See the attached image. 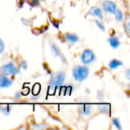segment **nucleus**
<instances>
[{
  "instance_id": "nucleus-1",
  "label": "nucleus",
  "mask_w": 130,
  "mask_h": 130,
  "mask_svg": "<svg viewBox=\"0 0 130 130\" xmlns=\"http://www.w3.org/2000/svg\"><path fill=\"white\" fill-rule=\"evenodd\" d=\"M89 69L85 66H75L72 69V76L78 82H82L88 78Z\"/></svg>"
},
{
  "instance_id": "nucleus-2",
  "label": "nucleus",
  "mask_w": 130,
  "mask_h": 130,
  "mask_svg": "<svg viewBox=\"0 0 130 130\" xmlns=\"http://www.w3.org/2000/svg\"><path fill=\"white\" fill-rule=\"evenodd\" d=\"M66 80V74L63 72H58L53 74L49 81V86L52 88H58L62 85Z\"/></svg>"
},
{
  "instance_id": "nucleus-3",
  "label": "nucleus",
  "mask_w": 130,
  "mask_h": 130,
  "mask_svg": "<svg viewBox=\"0 0 130 130\" xmlns=\"http://www.w3.org/2000/svg\"><path fill=\"white\" fill-rule=\"evenodd\" d=\"M0 72L6 76H11L18 74L20 72V69L14 63L8 62L0 67Z\"/></svg>"
},
{
  "instance_id": "nucleus-4",
  "label": "nucleus",
  "mask_w": 130,
  "mask_h": 130,
  "mask_svg": "<svg viewBox=\"0 0 130 130\" xmlns=\"http://www.w3.org/2000/svg\"><path fill=\"white\" fill-rule=\"evenodd\" d=\"M95 54L90 49H85L81 56L82 62L85 65H89L95 60Z\"/></svg>"
},
{
  "instance_id": "nucleus-5",
  "label": "nucleus",
  "mask_w": 130,
  "mask_h": 130,
  "mask_svg": "<svg viewBox=\"0 0 130 130\" xmlns=\"http://www.w3.org/2000/svg\"><path fill=\"white\" fill-rule=\"evenodd\" d=\"M102 7H103V9L104 11H106L107 13L111 14H113L115 13L116 10L117 9L116 3L110 0L104 1L102 3Z\"/></svg>"
},
{
  "instance_id": "nucleus-6",
  "label": "nucleus",
  "mask_w": 130,
  "mask_h": 130,
  "mask_svg": "<svg viewBox=\"0 0 130 130\" xmlns=\"http://www.w3.org/2000/svg\"><path fill=\"white\" fill-rule=\"evenodd\" d=\"M12 85V80H11L8 76H6L3 74H0V88H7Z\"/></svg>"
},
{
  "instance_id": "nucleus-7",
  "label": "nucleus",
  "mask_w": 130,
  "mask_h": 130,
  "mask_svg": "<svg viewBox=\"0 0 130 130\" xmlns=\"http://www.w3.org/2000/svg\"><path fill=\"white\" fill-rule=\"evenodd\" d=\"M88 15H91V16H94L97 17L100 19V21L103 20L104 18V14H103V11L102 10L98 8V7H92L90 11L88 12Z\"/></svg>"
},
{
  "instance_id": "nucleus-8",
  "label": "nucleus",
  "mask_w": 130,
  "mask_h": 130,
  "mask_svg": "<svg viewBox=\"0 0 130 130\" xmlns=\"http://www.w3.org/2000/svg\"><path fill=\"white\" fill-rule=\"evenodd\" d=\"M64 37L66 40L72 43H75L79 40V37H78V35L72 33H66L64 34Z\"/></svg>"
},
{
  "instance_id": "nucleus-9",
  "label": "nucleus",
  "mask_w": 130,
  "mask_h": 130,
  "mask_svg": "<svg viewBox=\"0 0 130 130\" xmlns=\"http://www.w3.org/2000/svg\"><path fill=\"white\" fill-rule=\"evenodd\" d=\"M108 42L110 45V46L113 49H117L120 46V41L118 37L115 36H110L108 38Z\"/></svg>"
},
{
  "instance_id": "nucleus-10",
  "label": "nucleus",
  "mask_w": 130,
  "mask_h": 130,
  "mask_svg": "<svg viewBox=\"0 0 130 130\" xmlns=\"http://www.w3.org/2000/svg\"><path fill=\"white\" fill-rule=\"evenodd\" d=\"M123 62L119 60V59H113L112 60L110 61L109 64H108V66L110 69H116L120 66H123Z\"/></svg>"
},
{
  "instance_id": "nucleus-11",
  "label": "nucleus",
  "mask_w": 130,
  "mask_h": 130,
  "mask_svg": "<svg viewBox=\"0 0 130 130\" xmlns=\"http://www.w3.org/2000/svg\"><path fill=\"white\" fill-rule=\"evenodd\" d=\"M80 111L81 113L84 116H88L91 113V107L90 105H82L80 107Z\"/></svg>"
},
{
  "instance_id": "nucleus-12",
  "label": "nucleus",
  "mask_w": 130,
  "mask_h": 130,
  "mask_svg": "<svg viewBox=\"0 0 130 130\" xmlns=\"http://www.w3.org/2000/svg\"><path fill=\"white\" fill-rule=\"evenodd\" d=\"M113 14L115 16V19L117 20V21L121 22L123 20V13L120 9H117Z\"/></svg>"
},
{
  "instance_id": "nucleus-13",
  "label": "nucleus",
  "mask_w": 130,
  "mask_h": 130,
  "mask_svg": "<svg viewBox=\"0 0 130 130\" xmlns=\"http://www.w3.org/2000/svg\"><path fill=\"white\" fill-rule=\"evenodd\" d=\"M51 50H52V53L53 54L54 56H59L61 55V53L59 50V48L55 46V45H52L51 46Z\"/></svg>"
},
{
  "instance_id": "nucleus-14",
  "label": "nucleus",
  "mask_w": 130,
  "mask_h": 130,
  "mask_svg": "<svg viewBox=\"0 0 130 130\" xmlns=\"http://www.w3.org/2000/svg\"><path fill=\"white\" fill-rule=\"evenodd\" d=\"M112 123H113V124L114 125V126H115L117 129H118L120 130H122L123 128H122L120 121V120H119L118 118H113V119L112 120Z\"/></svg>"
},
{
  "instance_id": "nucleus-15",
  "label": "nucleus",
  "mask_w": 130,
  "mask_h": 130,
  "mask_svg": "<svg viewBox=\"0 0 130 130\" xmlns=\"http://www.w3.org/2000/svg\"><path fill=\"white\" fill-rule=\"evenodd\" d=\"M95 24L98 25V27H99L100 30H101L102 31L105 30V27H104V25L102 24V22L100 20H95Z\"/></svg>"
},
{
  "instance_id": "nucleus-16",
  "label": "nucleus",
  "mask_w": 130,
  "mask_h": 130,
  "mask_svg": "<svg viewBox=\"0 0 130 130\" xmlns=\"http://www.w3.org/2000/svg\"><path fill=\"white\" fill-rule=\"evenodd\" d=\"M2 112L3 113L5 114V112H7V114H8L10 113V110H11V107H8V106H2Z\"/></svg>"
},
{
  "instance_id": "nucleus-17",
  "label": "nucleus",
  "mask_w": 130,
  "mask_h": 130,
  "mask_svg": "<svg viewBox=\"0 0 130 130\" xmlns=\"http://www.w3.org/2000/svg\"><path fill=\"white\" fill-rule=\"evenodd\" d=\"M4 50H5V43L3 40L0 38V54H2L4 52Z\"/></svg>"
},
{
  "instance_id": "nucleus-18",
  "label": "nucleus",
  "mask_w": 130,
  "mask_h": 130,
  "mask_svg": "<svg viewBox=\"0 0 130 130\" xmlns=\"http://www.w3.org/2000/svg\"><path fill=\"white\" fill-rule=\"evenodd\" d=\"M130 24H129V19H127V21L126 23V25H125V30L126 31V33L129 34V29H130Z\"/></svg>"
},
{
  "instance_id": "nucleus-19",
  "label": "nucleus",
  "mask_w": 130,
  "mask_h": 130,
  "mask_svg": "<svg viewBox=\"0 0 130 130\" xmlns=\"http://www.w3.org/2000/svg\"><path fill=\"white\" fill-rule=\"evenodd\" d=\"M20 65H21V68H23V69H27V62H26L24 60H23V61H22V62H21V64L20 63Z\"/></svg>"
},
{
  "instance_id": "nucleus-20",
  "label": "nucleus",
  "mask_w": 130,
  "mask_h": 130,
  "mask_svg": "<svg viewBox=\"0 0 130 130\" xmlns=\"http://www.w3.org/2000/svg\"><path fill=\"white\" fill-rule=\"evenodd\" d=\"M126 78L128 80H129V69L126 71Z\"/></svg>"
},
{
  "instance_id": "nucleus-21",
  "label": "nucleus",
  "mask_w": 130,
  "mask_h": 130,
  "mask_svg": "<svg viewBox=\"0 0 130 130\" xmlns=\"http://www.w3.org/2000/svg\"><path fill=\"white\" fill-rule=\"evenodd\" d=\"M21 97V93H19V92H18L17 94H16V95H15V98H20Z\"/></svg>"
}]
</instances>
